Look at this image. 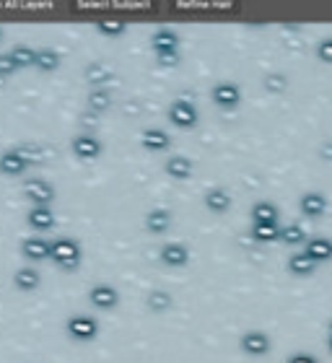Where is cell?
Wrapping results in <instances>:
<instances>
[{
	"label": "cell",
	"instance_id": "obj_13",
	"mask_svg": "<svg viewBox=\"0 0 332 363\" xmlns=\"http://www.w3.org/2000/svg\"><path fill=\"white\" fill-rule=\"evenodd\" d=\"M161 262L169 267H182L190 262V249L182 242H169V244L161 246Z\"/></svg>",
	"mask_w": 332,
	"mask_h": 363
},
{
	"label": "cell",
	"instance_id": "obj_26",
	"mask_svg": "<svg viewBox=\"0 0 332 363\" xmlns=\"http://www.w3.org/2000/svg\"><path fill=\"white\" fill-rule=\"evenodd\" d=\"M172 304H174V299H172V293H169V291L156 288L146 296V306H148L150 311H166Z\"/></svg>",
	"mask_w": 332,
	"mask_h": 363
},
{
	"label": "cell",
	"instance_id": "obj_12",
	"mask_svg": "<svg viewBox=\"0 0 332 363\" xmlns=\"http://www.w3.org/2000/svg\"><path fill=\"white\" fill-rule=\"evenodd\" d=\"M304 252L320 265V262H327L332 259V239L330 236H309L306 244H304Z\"/></svg>",
	"mask_w": 332,
	"mask_h": 363
},
{
	"label": "cell",
	"instance_id": "obj_22",
	"mask_svg": "<svg viewBox=\"0 0 332 363\" xmlns=\"http://www.w3.org/2000/svg\"><path fill=\"white\" fill-rule=\"evenodd\" d=\"M314 270H317V262H314L304 249H301V252H293V255L289 257V273H293V275H311Z\"/></svg>",
	"mask_w": 332,
	"mask_h": 363
},
{
	"label": "cell",
	"instance_id": "obj_5",
	"mask_svg": "<svg viewBox=\"0 0 332 363\" xmlns=\"http://www.w3.org/2000/svg\"><path fill=\"white\" fill-rule=\"evenodd\" d=\"M23 195L32 200L34 205H50L55 200V187L42 177H29L23 182Z\"/></svg>",
	"mask_w": 332,
	"mask_h": 363
},
{
	"label": "cell",
	"instance_id": "obj_18",
	"mask_svg": "<svg viewBox=\"0 0 332 363\" xmlns=\"http://www.w3.org/2000/svg\"><path fill=\"white\" fill-rule=\"evenodd\" d=\"M164 171L172 177V179H190L193 177V161L187 156H169L166 164H164Z\"/></svg>",
	"mask_w": 332,
	"mask_h": 363
},
{
	"label": "cell",
	"instance_id": "obj_1",
	"mask_svg": "<svg viewBox=\"0 0 332 363\" xmlns=\"http://www.w3.org/2000/svg\"><path fill=\"white\" fill-rule=\"evenodd\" d=\"M52 259L57 267H63V270H75V267L81 265V244L75 242L73 236H57L52 239Z\"/></svg>",
	"mask_w": 332,
	"mask_h": 363
},
{
	"label": "cell",
	"instance_id": "obj_34",
	"mask_svg": "<svg viewBox=\"0 0 332 363\" xmlns=\"http://www.w3.org/2000/svg\"><path fill=\"white\" fill-rule=\"evenodd\" d=\"M286 363H320V358H317L314 353H309V351H296V353H291L289 358H286Z\"/></svg>",
	"mask_w": 332,
	"mask_h": 363
},
{
	"label": "cell",
	"instance_id": "obj_21",
	"mask_svg": "<svg viewBox=\"0 0 332 363\" xmlns=\"http://www.w3.org/2000/svg\"><path fill=\"white\" fill-rule=\"evenodd\" d=\"M13 283H16V288L21 291H37L39 283H42V275H39V270H34V267H21V270L13 273Z\"/></svg>",
	"mask_w": 332,
	"mask_h": 363
},
{
	"label": "cell",
	"instance_id": "obj_33",
	"mask_svg": "<svg viewBox=\"0 0 332 363\" xmlns=\"http://www.w3.org/2000/svg\"><path fill=\"white\" fill-rule=\"evenodd\" d=\"M16 70H19V65L13 63L11 52H0V78H3V75L16 73Z\"/></svg>",
	"mask_w": 332,
	"mask_h": 363
},
{
	"label": "cell",
	"instance_id": "obj_31",
	"mask_svg": "<svg viewBox=\"0 0 332 363\" xmlns=\"http://www.w3.org/2000/svg\"><path fill=\"white\" fill-rule=\"evenodd\" d=\"M286 86H289V78L283 73H268L265 75V88L273 91V94H280V91H286Z\"/></svg>",
	"mask_w": 332,
	"mask_h": 363
},
{
	"label": "cell",
	"instance_id": "obj_23",
	"mask_svg": "<svg viewBox=\"0 0 332 363\" xmlns=\"http://www.w3.org/2000/svg\"><path fill=\"white\" fill-rule=\"evenodd\" d=\"M37 68L44 70V73H52L60 68V52L52 50V47H42V50H37Z\"/></svg>",
	"mask_w": 332,
	"mask_h": 363
},
{
	"label": "cell",
	"instance_id": "obj_32",
	"mask_svg": "<svg viewBox=\"0 0 332 363\" xmlns=\"http://www.w3.org/2000/svg\"><path fill=\"white\" fill-rule=\"evenodd\" d=\"M314 52H317V57H320L322 63L332 65V37H322L320 42H317V47H314Z\"/></svg>",
	"mask_w": 332,
	"mask_h": 363
},
{
	"label": "cell",
	"instance_id": "obj_35",
	"mask_svg": "<svg viewBox=\"0 0 332 363\" xmlns=\"http://www.w3.org/2000/svg\"><path fill=\"white\" fill-rule=\"evenodd\" d=\"M19 150H21V156L29 161V164H32V161L42 159V150L37 148V146H19Z\"/></svg>",
	"mask_w": 332,
	"mask_h": 363
},
{
	"label": "cell",
	"instance_id": "obj_3",
	"mask_svg": "<svg viewBox=\"0 0 332 363\" xmlns=\"http://www.w3.org/2000/svg\"><path fill=\"white\" fill-rule=\"evenodd\" d=\"M169 119H172V125L182 130H193L197 125V119H200V112L195 107L193 101H187V99H174L172 104H169Z\"/></svg>",
	"mask_w": 332,
	"mask_h": 363
},
{
	"label": "cell",
	"instance_id": "obj_29",
	"mask_svg": "<svg viewBox=\"0 0 332 363\" xmlns=\"http://www.w3.org/2000/svg\"><path fill=\"white\" fill-rule=\"evenodd\" d=\"M97 29H99V34H107V37H119V34H125L128 23L122 21V19H101V21H97Z\"/></svg>",
	"mask_w": 332,
	"mask_h": 363
},
{
	"label": "cell",
	"instance_id": "obj_15",
	"mask_svg": "<svg viewBox=\"0 0 332 363\" xmlns=\"http://www.w3.org/2000/svg\"><path fill=\"white\" fill-rule=\"evenodd\" d=\"M26 224L32 226L34 231H50L55 226V210L50 205H34L26 213Z\"/></svg>",
	"mask_w": 332,
	"mask_h": 363
},
{
	"label": "cell",
	"instance_id": "obj_14",
	"mask_svg": "<svg viewBox=\"0 0 332 363\" xmlns=\"http://www.w3.org/2000/svg\"><path fill=\"white\" fill-rule=\"evenodd\" d=\"M29 166V161L21 156L19 148H8L6 153H0V171L8 174V177H21Z\"/></svg>",
	"mask_w": 332,
	"mask_h": 363
},
{
	"label": "cell",
	"instance_id": "obj_7",
	"mask_svg": "<svg viewBox=\"0 0 332 363\" xmlns=\"http://www.w3.org/2000/svg\"><path fill=\"white\" fill-rule=\"evenodd\" d=\"M211 97H213V101L218 107L231 109L242 101V88H239V84H234V81H218V84L211 88Z\"/></svg>",
	"mask_w": 332,
	"mask_h": 363
},
{
	"label": "cell",
	"instance_id": "obj_28",
	"mask_svg": "<svg viewBox=\"0 0 332 363\" xmlns=\"http://www.w3.org/2000/svg\"><path fill=\"white\" fill-rule=\"evenodd\" d=\"M252 236L257 242H275L280 239V226L278 224H252Z\"/></svg>",
	"mask_w": 332,
	"mask_h": 363
},
{
	"label": "cell",
	"instance_id": "obj_20",
	"mask_svg": "<svg viewBox=\"0 0 332 363\" xmlns=\"http://www.w3.org/2000/svg\"><path fill=\"white\" fill-rule=\"evenodd\" d=\"M252 224H278V205L270 200H257L252 205Z\"/></svg>",
	"mask_w": 332,
	"mask_h": 363
},
{
	"label": "cell",
	"instance_id": "obj_24",
	"mask_svg": "<svg viewBox=\"0 0 332 363\" xmlns=\"http://www.w3.org/2000/svg\"><path fill=\"white\" fill-rule=\"evenodd\" d=\"M11 57L19 68H32V65H37V50L29 47V44H13Z\"/></svg>",
	"mask_w": 332,
	"mask_h": 363
},
{
	"label": "cell",
	"instance_id": "obj_17",
	"mask_svg": "<svg viewBox=\"0 0 332 363\" xmlns=\"http://www.w3.org/2000/svg\"><path fill=\"white\" fill-rule=\"evenodd\" d=\"M203 203L208 210H213V213H226L228 208H231V195H228V190H224V187H211L208 193H205Z\"/></svg>",
	"mask_w": 332,
	"mask_h": 363
},
{
	"label": "cell",
	"instance_id": "obj_11",
	"mask_svg": "<svg viewBox=\"0 0 332 363\" xmlns=\"http://www.w3.org/2000/svg\"><path fill=\"white\" fill-rule=\"evenodd\" d=\"M327 195L320 193V190H306V193L299 197V208L304 215L309 218H317V215H324L327 213Z\"/></svg>",
	"mask_w": 332,
	"mask_h": 363
},
{
	"label": "cell",
	"instance_id": "obj_27",
	"mask_svg": "<svg viewBox=\"0 0 332 363\" xmlns=\"http://www.w3.org/2000/svg\"><path fill=\"white\" fill-rule=\"evenodd\" d=\"M280 242H286V244H291V246L306 244V231H304L299 224L280 226Z\"/></svg>",
	"mask_w": 332,
	"mask_h": 363
},
{
	"label": "cell",
	"instance_id": "obj_2",
	"mask_svg": "<svg viewBox=\"0 0 332 363\" xmlns=\"http://www.w3.org/2000/svg\"><path fill=\"white\" fill-rule=\"evenodd\" d=\"M65 330L73 340L88 342L99 335V322L91 314H70L68 322H65Z\"/></svg>",
	"mask_w": 332,
	"mask_h": 363
},
{
	"label": "cell",
	"instance_id": "obj_38",
	"mask_svg": "<svg viewBox=\"0 0 332 363\" xmlns=\"http://www.w3.org/2000/svg\"><path fill=\"white\" fill-rule=\"evenodd\" d=\"M327 348H330V353H332V335H327Z\"/></svg>",
	"mask_w": 332,
	"mask_h": 363
},
{
	"label": "cell",
	"instance_id": "obj_36",
	"mask_svg": "<svg viewBox=\"0 0 332 363\" xmlns=\"http://www.w3.org/2000/svg\"><path fill=\"white\" fill-rule=\"evenodd\" d=\"M156 60H159V65H164V68H174V65L179 63V52H161L156 55Z\"/></svg>",
	"mask_w": 332,
	"mask_h": 363
},
{
	"label": "cell",
	"instance_id": "obj_37",
	"mask_svg": "<svg viewBox=\"0 0 332 363\" xmlns=\"http://www.w3.org/2000/svg\"><path fill=\"white\" fill-rule=\"evenodd\" d=\"M320 156L324 161H332V140H324L320 146Z\"/></svg>",
	"mask_w": 332,
	"mask_h": 363
},
{
	"label": "cell",
	"instance_id": "obj_30",
	"mask_svg": "<svg viewBox=\"0 0 332 363\" xmlns=\"http://www.w3.org/2000/svg\"><path fill=\"white\" fill-rule=\"evenodd\" d=\"M109 75H112V73H109V68H104V65H99V63H91L86 68V78H88V84L94 86V88H101Z\"/></svg>",
	"mask_w": 332,
	"mask_h": 363
},
{
	"label": "cell",
	"instance_id": "obj_9",
	"mask_svg": "<svg viewBox=\"0 0 332 363\" xmlns=\"http://www.w3.org/2000/svg\"><path fill=\"white\" fill-rule=\"evenodd\" d=\"M150 47L153 52H179V34L174 32L172 26H159L153 37H150Z\"/></svg>",
	"mask_w": 332,
	"mask_h": 363
},
{
	"label": "cell",
	"instance_id": "obj_25",
	"mask_svg": "<svg viewBox=\"0 0 332 363\" xmlns=\"http://www.w3.org/2000/svg\"><path fill=\"white\" fill-rule=\"evenodd\" d=\"M86 101H88V109H91V112H104V109L112 104V91L104 88V86H101V88H91Z\"/></svg>",
	"mask_w": 332,
	"mask_h": 363
},
{
	"label": "cell",
	"instance_id": "obj_6",
	"mask_svg": "<svg viewBox=\"0 0 332 363\" xmlns=\"http://www.w3.org/2000/svg\"><path fill=\"white\" fill-rule=\"evenodd\" d=\"M70 150H73L78 159H97V156H101L104 146H101V140H99L97 135L78 133V135L70 138Z\"/></svg>",
	"mask_w": 332,
	"mask_h": 363
},
{
	"label": "cell",
	"instance_id": "obj_4",
	"mask_svg": "<svg viewBox=\"0 0 332 363\" xmlns=\"http://www.w3.org/2000/svg\"><path fill=\"white\" fill-rule=\"evenodd\" d=\"M239 348L246 353V355H268L270 348H273V340H270V335L265 330H246L242 337H239Z\"/></svg>",
	"mask_w": 332,
	"mask_h": 363
},
{
	"label": "cell",
	"instance_id": "obj_40",
	"mask_svg": "<svg viewBox=\"0 0 332 363\" xmlns=\"http://www.w3.org/2000/svg\"><path fill=\"white\" fill-rule=\"evenodd\" d=\"M0 39H3V26H0Z\"/></svg>",
	"mask_w": 332,
	"mask_h": 363
},
{
	"label": "cell",
	"instance_id": "obj_39",
	"mask_svg": "<svg viewBox=\"0 0 332 363\" xmlns=\"http://www.w3.org/2000/svg\"><path fill=\"white\" fill-rule=\"evenodd\" d=\"M327 335H332V320L327 322Z\"/></svg>",
	"mask_w": 332,
	"mask_h": 363
},
{
	"label": "cell",
	"instance_id": "obj_10",
	"mask_svg": "<svg viewBox=\"0 0 332 363\" xmlns=\"http://www.w3.org/2000/svg\"><path fill=\"white\" fill-rule=\"evenodd\" d=\"M21 255L32 262H42L52 257V242H47L42 236H29L21 242Z\"/></svg>",
	"mask_w": 332,
	"mask_h": 363
},
{
	"label": "cell",
	"instance_id": "obj_16",
	"mask_svg": "<svg viewBox=\"0 0 332 363\" xmlns=\"http://www.w3.org/2000/svg\"><path fill=\"white\" fill-rule=\"evenodd\" d=\"M140 143L148 150H166L172 146V135L161 128H146L140 133Z\"/></svg>",
	"mask_w": 332,
	"mask_h": 363
},
{
	"label": "cell",
	"instance_id": "obj_19",
	"mask_svg": "<svg viewBox=\"0 0 332 363\" xmlns=\"http://www.w3.org/2000/svg\"><path fill=\"white\" fill-rule=\"evenodd\" d=\"M172 226V210H166V208H153L146 213V228H148L150 234H161V231H166Z\"/></svg>",
	"mask_w": 332,
	"mask_h": 363
},
{
	"label": "cell",
	"instance_id": "obj_8",
	"mask_svg": "<svg viewBox=\"0 0 332 363\" xmlns=\"http://www.w3.org/2000/svg\"><path fill=\"white\" fill-rule=\"evenodd\" d=\"M88 301H91V306L107 311V309H115V306H117L119 293H117V288L109 286V283H97V286H91V291H88Z\"/></svg>",
	"mask_w": 332,
	"mask_h": 363
}]
</instances>
